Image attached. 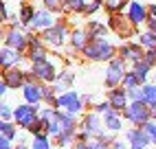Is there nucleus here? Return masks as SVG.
Returning a JSON list of instances; mask_svg holds the SVG:
<instances>
[{
    "label": "nucleus",
    "instance_id": "f257e3e1",
    "mask_svg": "<svg viewBox=\"0 0 156 149\" xmlns=\"http://www.w3.org/2000/svg\"><path fill=\"white\" fill-rule=\"evenodd\" d=\"M81 53H84V57L90 59V61H110V59L117 57V50H114V46L110 44V42H106L103 37L90 40Z\"/></svg>",
    "mask_w": 156,
    "mask_h": 149
},
{
    "label": "nucleus",
    "instance_id": "20e7f679",
    "mask_svg": "<svg viewBox=\"0 0 156 149\" xmlns=\"http://www.w3.org/2000/svg\"><path fill=\"white\" fill-rule=\"evenodd\" d=\"M57 108L68 112V114H79L84 110V99H81L75 90H66L57 97Z\"/></svg>",
    "mask_w": 156,
    "mask_h": 149
},
{
    "label": "nucleus",
    "instance_id": "79ce46f5",
    "mask_svg": "<svg viewBox=\"0 0 156 149\" xmlns=\"http://www.w3.org/2000/svg\"><path fill=\"white\" fill-rule=\"evenodd\" d=\"M0 114H2V121H9V119L13 116V110L9 108L7 103H2V105H0Z\"/></svg>",
    "mask_w": 156,
    "mask_h": 149
},
{
    "label": "nucleus",
    "instance_id": "aec40b11",
    "mask_svg": "<svg viewBox=\"0 0 156 149\" xmlns=\"http://www.w3.org/2000/svg\"><path fill=\"white\" fill-rule=\"evenodd\" d=\"M73 81H75V74L73 72H59L57 79L53 81V88H55V92H66V90H70Z\"/></svg>",
    "mask_w": 156,
    "mask_h": 149
},
{
    "label": "nucleus",
    "instance_id": "7ed1b4c3",
    "mask_svg": "<svg viewBox=\"0 0 156 149\" xmlns=\"http://www.w3.org/2000/svg\"><path fill=\"white\" fill-rule=\"evenodd\" d=\"M13 121L18 127H24L29 130L33 123L40 121V108H35L33 103H24V105H18L13 110Z\"/></svg>",
    "mask_w": 156,
    "mask_h": 149
},
{
    "label": "nucleus",
    "instance_id": "f3484780",
    "mask_svg": "<svg viewBox=\"0 0 156 149\" xmlns=\"http://www.w3.org/2000/svg\"><path fill=\"white\" fill-rule=\"evenodd\" d=\"M119 114H121V112L114 110V108H110L106 114H101V116H103V125H106L108 132H119V130H121L123 123H121V116H119Z\"/></svg>",
    "mask_w": 156,
    "mask_h": 149
},
{
    "label": "nucleus",
    "instance_id": "09e8293b",
    "mask_svg": "<svg viewBox=\"0 0 156 149\" xmlns=\"http://www.w3.org/2000/svg\"><path fill=\"white\" fill-rule=\"evenodd\" d=\"M13 149H31V147H27V145H18V147H13Z\"/></svg>",
    "mask_w": 156,
    "mask_h": 149
},
{
    "label": "nucleus",
    "instance_id": "4c0bfd02",
    "mask_svg": "<svg viewBox=\"0 0 156 149\" xmlns=\"http://www.w3.org/2000/svg\"><path fill=\"white\" fill-rule=\"evenodd\" d=\"M44 101L48 105H57V97H55V88H48L44 86Z\"/></svg>",
    "mask_w": 156,
    "mask_h": 149
},
{
    "label": "nucleus",
    "instance_id": "dca6fc26",
    "mask_svg": "<svg viewBox=\"0 0 156 149\" xmlns=\"http://www.w3.org/2000/svg\"><path fill=\"white\" fill-rule=\"evenodd\" d=\"M145 55V50L141 48V44H123L121 46V57L126 59V61H132V64H136L141 61Z\"/></svg>",
    "mask_w": 156,
    "mask_h": 149
},
{
    "label": "nucleus",
    "instance_id": "f8f14e48",
    "mask_svg": "<svg viewBox=\"0 0 156 149\" xmlns=\"http://www.w3.org/2000/svg\"><path fill=\"white\" fill-rule=\"evenodd\" d=\"M22 94H24L27 103L37 105L40 101H44V86H40L37 81H27L22 86Z\"/></svg>",
    "mask_w": 156,
    "mask_h": 149
},
{
    "label": "nucleus",
    "instance_id": "ddd939ff",
    "mask_svg": "<svg viewBox=\"0 0 156 149\" xmlns=\"http://www.w3.org/2000/svg\"><path fill=\"white\" fill-rule=\"evenodd\" d=\"M126 136H128L130 149H145V147L152 143V140H150V136H147V132H145L141 125H139V127H134V130H130Z\"/></svg>",
    "mask_w": 156,
    "mask_h": 149
},
{
    "label": "nucleus",
    "instance_id": "e433bc0d",
    "mask_svg": "<svg viewBox=\"0 0 156 149\" xmlns=\"http://www.w3.org/2000/svg\"><path fill=\"white\" fill-rule=\"evenodd\" d=\"M44 5H46V9L51 11H62V9H66V0H44Z\"/></svg>",
    "mask_w": 156,
    "mask_h": 149
},
{
    "label": "nucleus",
    "instance_id": "a211bd4d",
    "mask_svg": "<svg viewBox=\"0 0 156 149\" xmlns=\"http://www.w3.org/2000/svg\"><path fill=\"white\" fill-rule=\"evenodd\" d=\"M88 42H90L88 29H75V31L70 33V46L75 48V50H84Z\"/></svg>",
    "mask_w": 156,
    "mask_h": 149
},
{
    "label": "nucleus",
    "instance_id": "4be33fe9",
    "mask_svg": "<svg viewBox=\"0 0 156 149\" xmlns=\"http://www.w3.org/2000/svg\"><path fill=\"white\" fill-rule=\"evenodd\" d=\"M40 59H46V48L42 42L37 44H29V61H40Z\"/></svg>",
    "mask_w": 156,
    "mask_h": 149
},
{
    "label": "nucleus",
    "instance_id": "3c124183",
    "mask_svg": "<svg viewBox=\"0 0 156 149\" xmlns=\"http://www.w3.org/2000/svg\"><path fill=\"white\" fill-rule=\"evenodd\" d=\"M154 79H156V66H154Z\"/></svg>",
    "mask_w": 156,
    "mask_h": 149
},
{
    "label": "nucleus",
    "instance_id": "8fccbe9b",
    "mask_svg": "<svg viewBox=\"0 0 156 149\" xmlns=\"http://www.w3.org/2000/svg\"><path fill=\"white\" fill-rule=\"evenodd\" d=\"M152 119H156V108H152Z\"/></svg>",
    "mask_w": 156,
    "mask_h": 149
},
{
    "label": "nucleus",
    "instance_id": "5701e85b",
    "mask_svg": "<svg viewBox=\"0 0 156 149\" xmlns=\"http://www.w3.org/2000/svg\"><path fill=\"white\" fill-rule=\"evenodd\" d=\"M150 64L145 61V59H141V61H136L134 64V72H136V77H139V81H141V86L145 83V79H147V74H150Z\"/></svg>",
    "mask_w": 156,
    "mask_h": 149
},
{
    "label": "nucleus",
    "instance_id": "c03bdc74",
    "mask_svg": "<svg viewBox=\"0 0 156 149\" xmlns=\"http://www.w3.org/2000/svg\"><path fill=\"white\" fill-rule=\"evenodd\" d=\"M147 26H150V31H156V11H150V18H147Z\"/></svg>",
    "mask_w": 156,
    "mask_h": 149
},
{
    "label": "nucleus",
    "instance_id": "9d476101",
    "mask_svg": "<svg viewBox=\"0 0 156 149\" xmlns=\"http://www.w3.org/2000/svg\"><path fill=\"white\" fill-rule=\"evenodd\" d=\"M5 46H11L16 50H24V48H29V35L18 31V26H13L5 33Z\"/></svg>",
    "mask_w": 156,
    "mask_h": 149
},
{
    "label": "nucleus",
    "instance_id": "423d86ee",
    "mask_svg": "<svg viewBox=\"0 0 156 149\" xmlns=\"http://www.w3.org/2000/svg\"><path fill=\"white\" fill-rule=\"evenodd\" d=\"M123 74H126V59L121 55H117L114 59H110L108 70H106V86L108 88H117L123 81Z\"/></svg>",
    "mask_w": 156,
    "mask_h": 149
},
{
    "label": "nucleus",
    "instance_id": "72a5a7b5",
    "mask_svg": "<svg viewBox=\"0 0 156 149\" xmlns=\"http://www.w3.org/2000/svg\"><path fill=\"white\" fill-rule=\"evenodd\" d=\"M33 16H35V11H33V7H29V5H24V7H22V11H20V20H22L24 24H31V20H33Z\"/></svg>",
    "mask_w": 156,
    "mask_h": 149
},
{
    "label": "nucleus",
    "instance_id": "a878e982",
    "mask_svg": "<svg viewBox=\"0 0 156 149\" xmlns=\"http://www.w3.org/2000/svg\"><path fill=\"white\" fill-rule=\"evenodd\" d=\"M143 94H145V103H147L150 108H156V86L143 83Z\"/></svg>",
    "mask_w": 156,
    "mask_h": 149
},
{
    "label": "nucleus",
    "instance_id": "2f4dec72",
    "mask_svg": "<svg viewBox=\"0 0 156 149\" xmlns=\"http://www.w3.org/2000/svg\"><path fill=\"white\" fill-rule=\"evenodd\" d=\"M145 132H147V136H150V140L152 143H156V119H150L147 123H143L141 125Z\"/></svg>",
    "mask_w": 156,
    "mask_h": 149
},
{
    "label": "nucleus",
    "instance_id": "39448f33",
    "mask_svg": "<svg viewBox=\"0 0 156 149\" xmlns=\"http://www.w3.org/2000/svg\"><path fill=\"white\" fill-rule=\"evenodd\" d=\"M31 70H33V74L37 77V81H44V83H53L57 79V74H59L48 57L40 59V61H31Z\"/></svg>",
    "mask_w": 156,
    "mask_h": 149
},
{
    "label": "nucleus",
    "instance_id": "473e14b6",
    "mask_svg": "<svg viewBox=\"0 0 156 149\" xmlns=\"http://www.w3.org/2000/svg\"><path fill=\"white\" fill-rule=\"evenodd\" d=\"M66 9H68V11L79 13V11H84V9H86V0H66Z\"/></svg>",
    "mask_w": 156,
    "mask_h": 149
},
{
    "label": "nucleus",
    "instance_id": "a18cd8bd",
    "mask_svg": "<svg viewBox=\"0 0 156 149\" xmlns=\"http://www.w3.org/2000/svg\"><path fill=\"white\" fill-rule=\"evenodd\" d=\"M0 149H13V147H11V138L0 136Z\"/></svg>",
    "mask_w": 156,
    "mask_h": 149
},
{
    "label": "nucleus",
    "instance_id": "9b49d317",
    "mask_svg": "<svg viewBox=\"0 0 156 149\" xmlns=\"http://www.w3.org/2000/svg\"><path fill=\"white\" fill-rule=\"evenodd\" d=\"M108 101L114 110H119L123 112L128 108V103H130V97H128V88H123V86H117V88H112L108 92Z\"/></svg>",
    "mask_w": 156,
    "mask_h": 149
},
{
    "label": "nucleus",
    "instance_id": "7c9ffc66",
    "mask_svg": "<svg viewBox=\"0 0 156 149\" xmlns=\"http://www.w3.org/2000/svg\"><path fill=\"white\" fill-rule=\"evenodd\" d=\"M88 149H110V147H108V140H106V138L92 136L90 140H88Z\"/></svg>",
    "mask_w": 156,
    "mask_h": 149
},
{
    "label": "nucleus",
    "instance_id": "cd10ccee",
    "mask_svg": "<svg viewBox=\"0 0 156 149\" xmlns=\"http://www.w3.org/2000/svg\"><path fill=\"white\" fill-rule=\"evenodd\" d=\"M57 140H59V143H57L59 147H68L70 143H75V140H77V138H75V130H66V132H62V134L57 136Z\"/></svg>",
    "mask_w": 156,
    "mask_h": 149
},
{
    "label": "nucleus",
    "instance_id": "1a4fd4ad",
    "mask_svg": "<svg viewBox=\"0 0 156 149\" xmlns=\"http://www.w3.org/2000/svg\"><path fill=\"white\" fill-rule=\"evenodd\" d=\"M2 81H7L9 88H22L27 83V72L20 66H9L2 72Z\"/></svg>",
    "mask_w": 156,
    "mask_h": 149
},
{
    "label": "nucleus",
    "instance_id": "c9c22d12",
    "mask_svg": "<svg viewBox=\"0 0 156 149\" xmlns=\"http://www.w3.org/2000/svg\"><path fill=\"white\" fill-rule=\"evenodd\" d=\"M103 5H106V9H108V11L117 13L119 9H123V5H126V0H103Z\"/></svg>",
    "mask_w": 156,
    "mask_h": 149
},
{
    "label": "nucleus",
    "instance_id": "412c9836",
    "mask_svg": "<svg viewBox=\"0 0 156 149\" xmlns=\"http://www.w3.org/2000/svg\"><path fill=\"white\" fill-rule=\"evenodd\" d=\"M121 20H123V18H112V20H110V26L117 31L121 37H123V35H132V33H134V26H136V24H134V22L126 24V22H121Z\"/></svg>",
    "mask_w": 156,
    "mask_h": 149
},
{
    "label": "nucleus",
    "instance_id": "49530a36",
    "mask_svg": "<svg viewBox=\"0 0 156 149\" xmlns=\"http://www.w3.org/2000/svg\"><path fill=\"white\" fill-rule=\"evenodd\" d=\"M112 149H128L123 145V140H112Z\"/></svg>",
    "mask_w": 156,
    "mask_h": 149
},
{
    "label": "nucleus",
    "instance_id": "2eb2a0df",
    "mask_svg": "<svg viewBox=\"0 0 156 149\" xmlns=\"http://www.w3.org/2000/svg\"><path fill=\"white\" fill-rule=\"evenodd\" d=\"M150 18V9H145L143 2H130V9H128V20L134 24H141V22H147Z\"/></svg>",
    "mask_w": 156,
    "mask_h": 149
},
{
    "label": "nucleus",
    "instance_id": "bb28decb",
    "mask_svg": "<svg viewBox=\"0 0 156 149\" xmlns=\"http://www.w3.org/2000/svg\"><path fill=\"white\" fill-rule=\"evenodd\" d=\"M31 149H51V143H48V134L42 132V134H35L33 136V145Z\"/></svg>",
    "mask_w": 156,
    "mask_h": 149
},
{
    "label": "nucleus",
    "instance_id": "f03ea898",
    "mask_svg": "<svg viewBox=\"0 0 156 149\" xmlns=\"http://www.w3.org/2000/svg\"><path fill=\"white\" fill-rule=\"evenodd\" d=\"M123 116L132 123V125H143L152 119V108L145 101H130L128 108L123 110Z\"/></svg>",
    "mask_w": 156,
    "mask_h": 149
},
{
    "label": "nucleus",
    "instance_id": "a19ab883",
    "mask_svg": "<svg viewBox=\"0 0 156 149\" xmlns=\"http://www.w3.org/2000/svg\"><path fill=\"white\" fill-rule=\"evenodd\" d=\"M53 114H55V108H53V105H51V108H40V119H42V121H48Z\"/></svg>",
    "mask_w": 156,
    "mask_h": 149
},
{
    "label": "nucleus",
    "instance_id": "ea45409f",
    "mask_svg": "<svg viewBox=\"0 0 156 149\" xmlns=\"http://www.w3.org/2000/svg\"><path fill=\"white\" fill-rule=\"evenodd\" d=\"M101 5H103V0H92V2L90 5H86V9H84V13H95V11H99V9H101Z\"/></svg>",
    "mask_w": 156,
    "mask_h": 149
},
{
    "label": "nucleus",
    "instance_id": "c756f323",
    "mask_svg": "<svg viewBox=\"0 0 156 149\" xmlns=\"http://www.w3.org/2000/svg\"><path fill=\"white\" fill-rule=\"evenodd\" d=\"M0 134L13 140V138H16V134H18V130H16V125H11L9 121H2V123H0Z\"/></svg>",
    "mask_w": 156,
    "mask_h": 149
},
{
    "label": "nucleus",
    "instance_id": "0eeeda50",
    "mask_svg": "<svg viewBox=\"0 0 156 149\" xmlns=\"http://www.w3.org/2000/svg\"><path fill=\"white\" fill-rule=\"evenodd\" d=\"M66 35H68V33H66V26H64V24H53V26L44 29L42 40H44V44L53 46V48H59V46H64Z\"/></svg>",
    "mask_w": 156,
    "mask_h": 149
},
{
    "label": "nucleus",
    "instance_id": "58836bf2",
    "mask_svg": "<svg viewBox=\"0 0 156 149\" xmlns=\"http://www.w3.org/2000/svg\"><path fill=\"white\" fill-rule=\"evenodd\" d=\"M143 59L154 68L156 66V48H147V50H145V55H143Z\"/></svg>",
    "mask_w": 156,
    "mask_h": 149
},
{
    "label": "nucleus",
    "instance_id": "4468645a",
    "mask_svg": "<svg viewBox=\"0 0 156 149\" xmlns=\"http://www.w3.org/2000/svg\"><path fill=\"white\" fill-rule=\"evenodd\" d=\"M22 50H16L11 46H5L0 50V64H2V68H9V66H20V61H22Z\"/></svg>",
    "mask_w": 156,
    "mask_h": 149
},
{
    "label": "nucleus",
    "instance_id": "393cba45",
    "mask_svg": "<svg viewBox=\"0 0 156 149\" xmlns=\"http://www.w3.org/2000/svg\"><path fill=\"white\" fill-rule=\"evenodd\" d=\"M121 86L123 88H136V86H141V81H139V77H136V72L134 70H126V74H123V81H121Z\"/></svg>",
    "mask_w": 156,
    "mask_h": 149
},
{
    "label": "nucleus",
    "instance_id": "37998d69",
    "mask_svg": "<svg viewBox=\"0 0 156 149\" xmlns=\"http://www.w3.org/2000/svg\"><path fill=\"white\" fill-rule=\"evenodd\" d=\"M110 108H112L110 101H106V103H97V105H95V112H97V114H106Z\"/></svg>",
    "mask_w": 156,
    "mask_h": 149
},
{
    "label": "nucleus",
    "instance_id": "6ab92c4d",
    "mask_svg": "<svg viewBox=\"0 0 156 149\" xmlns=\"http://www.w3.org/2000/svg\"><path fill=\"white\" fill-rule=\"evenodd\" d=\"M31 26L33 29H48V26H53V16H51L48 9H42V11H35L33 20H31Z\"/></svg>",
    "mask_w": 156,
    "mask_h": 149
},
{
    "label": "nucleus",
    "instance_id": "b1692460",
    "mask_svg": "<svg viewBox=\"0 0 156 149\" xmlns=\"http://www.w3.org/2000/svg\"><path fill=\"white\" fill-rule=\"evenodd\" d=\"M88 35H90V40L106 37V24H101V22H88Z\"/></svg>",
    "mask_w": 156,
    "mask_h": 149
},
{
    "label": "nucleus",
    "instance_id": "6e6552de",
    "mask_svg": "<svg viewBox=\"0 0 156 149\" xmlns=\"http://www.w3.org/2000/svg\"><path fill=\"white\" fill-rule=\"evenodd\" d=\"M103 127H106V125H103V119L95 110H92L90 114H86L84 121H81V130H84L86 134H90V136H101L103 138V136H106V130H103Z\"/></svg>",
    "mask_w": 156,
    "mask_h": 149
},
{
    "label": "nucleus",
    "instance_id": "c85d7f7f",
    "mask_svg": "<svg viewBox=\"0 0 156 149\" xmlns=\"http://www.w3.org/2000/svg\"><path fill=\"white\" fill-rule=\"evenodd\" d=\"M141 46L145 48H156V31H147L141 35Z\"/></svg>",
    "mask_w": 156,
    "mask_h": 149
},
{
    "label": "nucleus",
    "instance_id": "f704fd0d",
    "mask_svg": "<svg viewBox=\"0 0 156 149\" xmlns=\"http://www.w3.org/2000/svg\"><path fill=\"white\" fill-rule=\"evenodd\" d=\"M128 97H130V101H145V94H143V86L130 88V90H128Z\"/></svg>",
    "mask_w": 156,
    "mask_h": 149
},
{
    "label": "nucleus",
    "instance_id": "de8ad7c7",
    "mask_svg": "<svg viewBox=\"0 0 156 149\" xmlns=\"http://www.w3.org/2000/svg\"><path fill=\"white\" fill-rule=\"evenodd\" d=\"M7 90H9V86H7V81H2V83H0V94H7Z\"/></svg>",
    "mask_w": 156,
    "mask_h": 149
}]
</instances>
